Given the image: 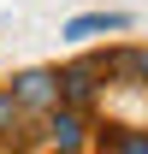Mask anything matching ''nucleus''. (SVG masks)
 Instances as JSON below:
<instances>
[{
	"label": "nucleus",
	"instance_id": "5",
	"mask_svg": "<svg viewBox=\"0 0 148 154\" xmlns=\"http://www.w3.org/2000/svg\"><path fill=\"white\" fill-rule=\"evenodd\" d=\"M95 148H113V154H148V131H136V125H95Z\"/></svg>",
	"mask_w": 148,
	"mask_h": 154
},
{
	"label": "nucleus",
	"instance_id": "8",
	"mask_svg": "<svg viewBox=\"0 0 148 154\" xmlns=\"http://www.w3.org/2000/svg\"><path fill=\"white\" fill-rule=\"evenodd\" d=\"M136 83L148 89V48H136Z\"/></svg>",
	"mask_w": 148,
	"mask_h": 154
},
{
	"label": "nucleus",
	"instance_id": "7",
	"mask_svg": "<svg viewBox=\"0 0 148 154\" xmlns=\"http://www.w3.org/2000/svg\"><path fill=\"white\" fill-rule=\"evenodd\" d=\"M24 125V113H18V101H12V89L0 83V142H12V131Z\"/></svg>",
	"mask_w": 148,
	"mask_h": 154
},
{
	"label": "nucleus",
	"instance_id": "6",
	"mask_svg": "<svg viewBox=\"0 0 148 154\" xmlns=\"http://www.w3.org/2000/svg\"><path fill=\"white\" fill-rule=\"evenodd\" d=\"M101 71H107V83H136V48H107Z\"/></svg>",
	"mask_w": 148,
	"mask_h": 154
},
{
	"label": "nucleus",
	"instance_id": "1",
	"mask_svg": "<svg viewBox=\"0 0 148 154\" xmlns=\"http://www.w3.org/2000/svg\"><path fill=\"white\" fill-rule=\"evenodd\" d=\"M95 125H89V107H71V101H59L42 113V148H59V154H77L95 142Z\"/></svg>",
	"mask_w": 148,
	"mask_h": 154
},
{
	"label": "nucleus",
	"instance_id": "3",
	"mask_svg": "<svg viewBox=\"0 0 148 154\" xmlns=\"http://www.w3.org/2000/svg\"><path fill=\"white\" fill-rule=\"evenodd\" d=\"M107 89V71H101V54H83L71 65H59V101H71V107H95Z\"/></svg>",
	"mask_w": 148,
	"mask_h": 154
},
{
	"label": "nucleus",
	"instance_id": "4",
	"mask_svg": "<svg viewBox=\"0 0 148 154\" xmlns=\"http://www.w3.org/2000/svg\"><path fill=\"white\" fill-rule=\"evenodd\" d=\"M130 24H136L130 12H77V18H65L59 36L71 42V48H83V42H95V36H125Z\"/></svg>",
	"mask_w": 148,
	"mask_h": 154
},
{
	"label": "nucleus",
	"instance_id": "2",
	"mask_svg": "<svg viewBox=\"0 0 148 154\" xmlns=\"http://www.w3.org/2000/svg\"><path fill=\"white\" fill-rule=\"evenodd\" d=\"M6 89H12V101H18L24 119H42L48 107H59V65H24Z\"/></svg>",
	"mask_w": 148,
	"mask_h": 154
}]
</instances>
